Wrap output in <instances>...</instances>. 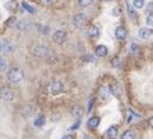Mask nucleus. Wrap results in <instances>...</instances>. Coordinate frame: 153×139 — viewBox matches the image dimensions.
Wrapping results in <instances>:
<instances>
[{
	"label": "nucleus",
	"mask_w": 153,
	"mask_h": 139,
	"mask_svg": "<svg viewBox=\"0 0 153 139\" xmlns=\"http://www.w3.org/2000/svg\"><path fill=\"white\" fill-rule=\"evenodd\" d=\"M87 24V15L83 14V13H79L73 17V25L76 28H83V26Z\"/></svg>",
	"instance_id": "obj_3"
},
{
	"label": "nucleus",
	"mask_w": 153,
	"mask_h": 139,
	"mask_svg": "<svg viewBox=\"0 0 153 139\" xmlns=\"http://www.w3.org/2000/svg\"><path fill=\"white\" fill-rule=\"evenodd\" d=\"M1 47H4V50L8 51V52H13V51H14V46L11 44L10 40H6V41H4V44H1Z\"/></svg>",
	"instance_id": "obj_20"
},
{
	"label": "nucleus",
	"mask_w": 153,
	"mask_h": 139,
	"mask_svg": "<svg viewBox=\"0 0 153 139\" xmlns=\"http://www.w3.org/2000/svg\"><path fill=\"white\" fill-rule=\"evenodd\" d=\"M109 91H111V94H113L116 98H120V95H121V87L119 86V84H112V86L109 87Z\"/></svg>",
	"instance_id": "obj_10"
},
{
	"label": "nucleus",
	"mask_w": 153,
	"mask_h": 139,
	"mask_svg": "<svg viewBox=\"0 0 153 139\" xmlns=\"http://www.w3.org/2000/svg\"><path fill=\"white\" fill-rule=\"evenodd\" d=\"M100 117H91V118H88V121H87V125H88V128H93V129H95V128H98V125H100Z\"/></svg>",
	"instance_id": "obj_11"
},
{
	"label": "nucleus",
	"mask_w": 153,
	"mask_h": 139,
	"mask_svg": "<svg viewBox=\"0 0 153 139\" xmlns=\"http://www.w3.org/2000/svg\"><path fill=\"white\" fill-rule=\"evenodd\" d=\"M88 36L91 37V39H97V37L100 36V28L95 26V25H93L88 29Z\"/></svg>",
	"instance_id": "obj_13"
},
{
	"label": "nucleus",
	"mask_w": 153,
	"mask_h": 139,
	"mask_svg": "<svg viewBox=\"0 0 153 139\" xmlns=\"http://www.w3.org/2000/svg\"><path fill=\"white\" fill-rule=\"evenodd\" d=\"M37 29H40V32H42L43 35H47V33L50 32V29H48V26H42V25H37Z\"/></svg>",
	"instance_id": "obj_25"
},
{
	"label": "nucleus",
	"mask_w": 153,
	"mask_h": 139,
	"mask_svg": "<svg viewBox=\"0 0 153 139\" xmlns=\"http://www.w3.org/2000/svg\"><path fill=\"white\" fill-rule=\"evenodd\" d=\"M6 8L10 11L15 10L17 8V3H15V0H11V1H8V3H6Z\"/></svg>",
	"instance_id": "obj_24"
},
{
	"label": "nucleus",
	"mask_w": 153,
	"mask_h": 139,
	"mask_svg": "<svg viewBox=\"0 0 153 139\" xmlns=\"http://www.w3.org/2000/svg\"><path fill=\"white\" fill-rule=\"evenodd\" d=\"M138 51H139V47L137 46L135 43H132V44H131V52H132V54H137Z\"/></svg>",
	"instance_id": "obj_27"
},
{
	"label": "nucleus",
	"mask_w": 153,
	"mask_h": 139,
	"mask_svg": "<svg viewBox=\"0 0 153 139\" xmlns=\"http://www.w3.org/2000/svg\"><path fill=\"white\" fill-rule=\"evenodd\" d=\"M98 98H100L101 102H108L109 98H111V91H109V87L102 86L100 88V92H98Z\"/></svg>",
	"instance_id": "obj_4"
},
{
	"label": "nucleus",
	"mask_w": 153,
	"mask_h": 139,
	"mask_svg": "<svg viewBox=\"0 0 153 139\" xmlns=\"http://www.w3.org/2000/svg\"><path fill=\"white\" fill-rule=\"evenodd\" d=\"M6 68H7V64H6V61H4L3 58H0V72L4 70Z\"/></svg>",
	"instance_id": "obj_26"
},
{
	"label": "nucleus",
	"mask_w": 153,
	"mask_h": 139,
	"mask_svg": "<svg viewBox=\"0 0 153 139\" xmlns=\"http://www.w3.org/2000/svg\"><path fill=\"white\" fill-rule=\"evenodd\" d=\"M0 99L1 101H13L14 99V91L10 88V87L4 86L0 88Z\"/></svg>",
	"instance_id": "obj_2"
},
{
	"label": "nucleus",
	"mask_w": 153,
	"mask_h": 139,
	"mask_svg": "<svg viewBox=\"0 0 153 139\" xmlns=\"http://www.w3.org/2000/svg\"><path fill=\"white\" fill-rule=\"evenodd\" d=\"M53 40L57 44H62L65 40H66V32H65V30H62V29L55 30V32H54V35H53Z\"/></svg>",
	"instance_id": "obj_5"
},
{
	"label": "nucleus",
	"mask_w": 153,
	"mask_h": 139,
	"mask_svg": "<svg viewBox=\"0 0 153 139\" xmlns=\"http://www.w3.org/2000/svg\"><path fill=\"white\" fill-rule=\"evenodd\" d=\"M82 62H90V64H93V62H95V57H94V55H83Z\"/></svg>",
	"instance_id": "obj_23"
},
{
	"label": "nucleus",
	"mask_w": 153,
	"mask_h": 139,
	"mask_svg": "<svg viewBox=\"0 0 153 139\" xmlns=\"http://www.w3.org/2000/svg\"><path fill=\"white\" fill-rule=\"evenodd\" d=\"M7 77L11 83H18L24 77V72H22L21 68H11L7 73Z\"/></svg>",
	"instance_id": "obj_1"
},
{
	"label": "nucleus",
	"mask_w": 153,
	"mask_h": 139,
	"mask_svg": "<svg viewBox=\"0 0 153 139\" xmlns=\"http://www.w3.org/2000/svg\"><path fill=\"white\" fill-rule=\"evenodd\" d=\"M72 116L75 118H77V120H80L83 116V109L80 106H75L73 109H72Z\"/></svg>",
	"instance_id": "obj_14"
},
{
	"label": "nucleus",
	"mask_w": 153,
	"mask_h": 139,
	"mask_svg": "<svg viewBox=\"0 0 153 139\" xmlns=\"http://www.w3.org/2000/svg\"><path fill=\"white\" fill-rule=\"evenodd\" d=\"M127 13L132 19H137V18H138V13H137V10L132 7L131 4H127Z\"/></svg>",
	"instance_id": "obj_16"
},
{
	"label": "nucleus",
	"mask_w": 153,
	"mask_h": 139,
	"mask_svg": "<svg viewBox=\"0 0 153 139\" xmlns=\"http://www.w3.org/2000/svg\"><path fill=\"white\" fill-rule=\"evenodd\" d=\"M83 139H93V138H91V136H88V135H84V138H83Z\"/></svg>",
	"instance_id": "obj_32"
},
{
	"label": "nucleus",
	"mask_w": 153,
	"mask_h": 139,
	"mask_svg": "<svg viewBox=\"0 0 153 139\" xmlns=\"http://www.w3.org/2000/svg\"><path fill=\"white\" fill-rule=\"evenodd\" d=\"M152 22H153V15H152V13H149V15H148V18H146V24L148 25H152Z\"/></svg>",
	"instance_id": "obj_28"
},
{
	"label": "nucleus",
	"mask_w": 153,
	"mask_h": 139,
	"mask_svg": "<svg viewBox=\"0 0 153 139\" xmlns=\"http://www.w3.org/2000/svg\"><path fill=\"white\" fill-rule=\"evenodd\" d=\"M51 94L53 95H58V94H61L62 91H64V83L62 81H54L53 84H51Z\"/></svg>",
	"instance_id": "obj_6"
},
{
	"label": "nucleus",
	"mask_w": 153,
	"mask_h": 139,
	"mask_svg": "<svg viewBox=\"0 0 153 139\" xmlns=\"http://www.w3.org/2000/svg\"><path fill=\"white\" fill-rule=\"evenodd\" d=\"M1 48H3V47H1V43H0V52H1Z\"/></svg>",
	"instance_id": "obj_33"
},
{
	"label": "nucleus",
	"mask_w": 153,
	"mask_h": 139,
	"mask_svg": "<svg viewBox=\"0 0 153 139\" xmlns=\"http://www.w3.org/2000/svg\"><path fill=\"white\" fill-rule=\"evenodd\" d=\"M114 35H116V39L120 40V41L127 39V30H126L124 26H117L114 30Z\"/></svg>",
	"instance_id": "obj_7"
},
{
	"label": "nucleus",
	"mask_w": 153,
	"mask_h": 139,
	"mask_svg": "<svg viewBox=\"0 0 153 139\" xmlns=\"http://www.w3.org/2000/svg\"><path fill=\"white\" fill-rule=\"evenodd\" d=\"M139 36H141L142 39H150V37H152V29L150 28L139 29Z\"/></svg>",
	"instance_id": "obj_12"
},
{
	"label": "nucleus",
	"mask_w": 153,
	"mask_h": 139,
	"mask_svg": "<svg viewBox=\"0 0 153 139\" xmlns=\"http://www.w3.org/2000/svg\"><path fill=\"white\" fill-rule=\"evenodd\" d=\"M54 1H55V0H42V3L44 4V6H51Z\"/></svg>",
	"instance_id": "obj_29"
},
{
	"label": "nucleus",
	"mask_w": 153,
	"mask_h": 139,
	"mask_svg": "<svg viewBox=\"0 0 153 139\" xmlns=\"http://www.w3.org/2000/svg\"><path fill=\"white\" fill-rule=\"evenodd\" d=\"M48 52H50V50L44 46H37L33 48V54L37 57H46V55H48Z\"/></svg>",
	"instance_id": "obj_8"
},
{
	"label": "nucleus",
	"mask_w": 153,
	"mask_h": 139,
	"mask_svg": "<svg viewBox=\"0 0 153 139\" xmlns=\"http://www.w3.org/2000/svg\"><path fill=\"white\" fill-rule=\"evenodd\" d=\"M121 139H135V132L132 131V129H127V131L123 132Z\"/></svg>",
	"instance_id": "obj_17"
},
{
	"label": "nucleus",
	"mask_w": 153,
	"mask_h": 139,
	"mask_svg": "<svg viewBox=\"0 0 153 139\" xmlns=\"http://www.w3.org/2000/svg\"><path fill=\"white\" fill-rule=\"evenodd\" d=\"M21 6H22V8H24V10L28 11V13H30V14H36V13H37V11H36V8H33L32 6H30V4H28L26 1H22Z\"/></svg>",
	"instance_id": "obj_18"
},
{
	"label": "nucleus",
	"mask_w": 153,
	"mask_h": 139,
	"mask_svg": "<svg viewBox=\"0 0 153 139\" xmlns=\"http://www.w3.org/2000/svg\"><path fill=\"white\" fill-rule=\"evenodd\" d=\"M145 4V0H132V7L135 8V10H138V8H142V6Z\"/></svg>",
	"instance_id": "obj_21"
},
{
	"label": "nucleus",
	"mask_w": 153,
	"mask_h": 139,
	"mask_svg": "<svg viewBox=\"0 0 153 139\" xmlns=\"http://www.w3.org/2000/svg\"><path fill=\"white\" fill-rule=\"evenodd\" d=\"M106 136L109 139H116V136H117V128L116 127H109L106 129Z\"/></svg>",
	"instance_id": "obj_15"
},
{
	"label": "nucleus",
	"mask_w": 153,
	"mask_h": 139,
	"mask_svg": "<svg viewBox=\"0 0 153 139\" xmlns=\"http://www.w3.org/2000/svg\"><path fill=\"white\" fill-rule=\"evenodd\" d=\"M79 125H80V120H77V123H75L72 127H69V129H75V128H77Z\"/></svg>",
	"instance_id": "obj_31"
},
{
	"label": "nucleus",
	"mask_w": 153,
	"mask_h": 139,
	"mask_svg": "<svg viewBox=\"0 0 153 139\" xmlns=\"http://www.w3.org/2000/svg\"><path fill=\"white\" fill-rule=\"evenodd\" d=\"M94 1H95V0H77V4L82 6V7H88V6H91Z\"/></svg>",
	"instance_id": "obj_22"
},
{
	"label": "nucleus",
	"mask_w": 153,
	"mask_h": 139,
	"mask_svg": "<svg viewBox=\"0 0 153 139\" xmlns=\"http://www.w3.org/2000/svg\"><path fill=\"white\" fill-rule=\"evenodd\" d=\"M95 55H97V57H106V55H108V47L103 46V44L98 46L95 48Z\"/></svg>",
	"instance_id": "obj_9"
},
{
	"label": "nucleus",
	"mask_w": 153,
	"mask_h": 139,
	"mask_svg": "<svg viewBox=\"0 0 153 139\" xmlns=\"http://www.w3.org/2000/svg\"><path fill=\"white\" fill-rule=\"evenodd\" d=\"M76 136H75V134H69V135H65L62 139H75Z\"/></svg>",
	"instance_id": "obj_30"
},
{
	"label": "nucleus",
	"mask_w": 153,
	"mask_h": 139,
	"mask_svg": "<svg viewBox=\"0 0 153 139\" xmlns=\"http://www.w3.org/2000/svg\"><path fill=\"white\" fill-rule=\"evenodd\" d=\"M44 123H46L44 116H43V114H39V116H37V118L33 121V124H35L36 127H42V125H44Z\"/></svg>",
	"instance_id": "obj_19"
}]
</instances>
